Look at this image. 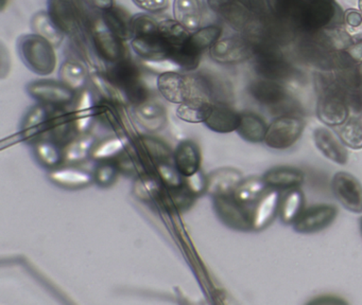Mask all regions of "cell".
<instances>
[{
	"label": "cell",
	"mask_w": 362,
	"mask_h": 305,
	"mask_svg": "<svg viewBox=\"0 0 362 305\" xmlns=\"http://www.w3.org/2000/svg\"><path fill=\"white\" fill-rule=\"evenodd\" d=\"M243 180V174L238 169H218L207 177L206 192L215 197L232 195Z\"/></svg>",
	"instance_id": "ffe728a7"
},
{
	"label": "cell",
	"mask_w": 362,
	"mask_h": 305,
	"mask_svg": "<svg viewBox=\"0 0 362 305\" xmlns=\"http://www.w3.org/2000/svg\"><path fill=\"white\" fill-rule=\"evenodd\" d=\"M359 8H360V11H361V13H362V0H359Z\"/></svg>",
	"instance_id": "e7e4bbea"
},
{
	"label": "cell",
	"mask_w": 362,
	"mask_h": 305,
	"mask_svg": "<svg viewBox=\"0 0 362 305\" xmlns=\"http://www.w3.org/2000/svg\"><path fill=\"white\" fill-rule=\"evenodd\" d=\"M345 54L356 63H362V40L361 42H355V44H351L345 49Z\"/></svg>",
	"instance_id": "680465c9"
},
{
	"label": "cell",
	"mask_w": 362,
	"mask_h": 305,
	"mask_svg": "<svg viewBox=\"0 0 362 305\" xmlns=\"http://www.w3.org/2000/svg\"><path fill=\"white\" fill-rule=\"evenodd\" d=\"M31 25L35 34L47 40L54 48L62 44L64 33L56 25L48 12H39L33 17Z\"/></svg>",
	"instance_id": "1f68e13d"
},
{
	"label": "cell",
	"mask_w": 362,
	"mask_h": 305,
	"mask_svg": "<svg viewBox=\"0 0 362 305\" xmlns=\"http://www.w3.org/2000/svg\"><path fill=\"white\" fill-rule=\"evenodd\" d=\"M303 1H309V0H303Z\"/></svg>",
	"instance_id": "003e7915"
},
{
	"label": "cell",
	"mask_w": 362,
	"mask_h": 305,
	"mask_svg": "<svg viewBox=\"0 0 362 305\" xmlns=\"http://www.w3.org/2000/svg\"><path fill=\"white\" fill-rule=\"evenodd\" d=\"M18 49L23 61L29 69L40 76L52 73L57 67L54 47L37 34H28L18 40Z\"/></svg>",
	"instance_id": "3957f363"
},
{
	"label": "cell",
	"mask_w": 362,
	"mask_h": 305,
	"mask_svg": "<svg viewBox=\"0 0 362 305\" xmlns=\"http://www.w3.org/2000/svg\"><path fill=\"white\" fill-rule=\"evenodd\" d=\"M339 138L345 146L353 150L362 148V119L359 116H349L339 128Z\"/></svg>",
	"instance_id": "7bdbcfd3"
},
{
	"label": "cell",
	"mask_w": 362,
	"mask_h": 305,
	"mask_svg": "<svg viewBox=\"0 0 362 305\" xmlns=\"http://www.w3.org/2000/svg\"><path fill=\"white\" fill-rule=\"evenodd\" d=\"M235 0H206L207 6L214 12L222 13L228 8Z\"/></svg>",
	"instance_id": "91938a15"
},
{
	"label": "cell",
	"mask_w": 362,
	"mask_h": 305,
	"mask_svg": "<svg viewBox=\"0 0 362 305\" xmlns=\"http://www.w3.org/2000/svg\"><path fill=\"white\" fill-rule=\"evenodd\" d=\"M360 231H361L362 234V217L360 218Z\"/></svg>",
	"instance_id": "03108f58"
},
{
	"label": "cell",
	"mask_w": 362,
	"mask_h": 305,
	"mask_svg": "<svg viewBox=\"0 0 362 305\" xmlns=\"http://www.w3.org/2000/svg\"><path fill=\"white\" fill-rule=\"evenodd\" d=\"M35 155L46 167H56L64 160V148L50 139H42L35 143Z\"/></svg>",
	"instance_id": "ab89813d"
},
{
	"label": "cell",
	"mask_w": 362,
	"mask_h": 305,
	"mask_svg": "<svg viewBox=\"0 0 362 305\" xmlns=\"http://www.w3.org/2000/svg\"><path fill=\"white\" fill-rule=\"evenodd\" d=\"M141 150L136 148H128L116 158V165L122 173L128 176H139L146 174V158L144 159Z\"/></svg>",
	"instance_id": "d6a6232c"
},
{
	"label": "cell",
	"mask_w": 362,
	"mask_h": 305,
	"mask_svg": "<svg viewBox=\"0 0 362 305\" xmlns=\"http://www.w3.org/2000/svg\"><path fill=\"white\" fill-rule=\"evenodd\" d=\"M8 0H1V8H5L6 4H7Z\"/></svg>",
	"instance_id": "be15d7a7"
},
{
	"label": "cell",
	"mask_w": 362,
	"mask_h": 305,
	"mask_svg": "<svg viewBox=\"0 0 362 305\" xmlns=\"http://www.w3.org/2000/svg\"><path fill=\"white\" fill-rule=\"evenodd\" d=\"M50 180L58 186L67 189H80L88 186L94 179V175L76 167L57 169L49 174Z\"/></svg>",
	"instance_id": "f1b7e54d"
},
{
	"label": "cell",
	"mask_w": 362,
	"mask_h": 305,
	"mask_svg": "<svg viewBox=\"0 0 362 305\" xmlns=\"http://www.w3.org/2000/svg\"><path fill=\"white\" fill-rule=\"evenodd\" d=\"M196 88L200 90L201 95L206 97L213 103L228 104L230 92L228 85L224 80L211 72H200L198 76L192 78Z\"/></svg>",
	"instance_id": "44dd1931"
},
{
	"label": "cell",
	"mask_w": 362,
	"mask_h": 305,
	"mask_svg": "<svg viewBox=\"0 0 362 305\" xmlns=\"http://www.w3.org/2000/svg\"><path fill=\"white\" fill-rule=\"evenodd\" d=\"M305 198L302 191L298 188L290 189L289 192L281 199L279 216L285 224H293L298 216L304 211Z\"/></svg>",
	"instance_id": "e575fe53"
},
{
	"label": "cell",
	"mask_w": 362,
	"mask_h": 305,
	"mask_svg": "<svg viewBox=\"0 0 362 305\" xmlns=\"http://www.w3.org/2000/svg\"><path fill=\"white\" fill-rule=\"evenodd\" d=\"M71 114L78 133H86L96 119V104H94L88 92H84L81 95Z\"/></svg>",
	"instance_id": "836d02e7"
},
{
	"label": "cell",
	"mask_w": 362,
	"mask_h": 305,
	"mask_svg": "<svg viewBox=\"0 0 362 305\" xmlns=\"http://www.w3.org/2000/svg\"><path fill=\"white\" fill-rule=\"evenodd\" d=\"M201 152L192 141H184L175 152V165L183 176H189L200 169Z\"/></svg>",
	"instance_id": "484cf974"
},
{
	"label": "cell",
	"mask_w": 362,
	"mask_h": 305,
	"mask_svg": "<svg viewBox=\"0 0 362 305\" xmlns=\"http://www.w3.org/2000/svg\"><path fill=\"white\" fill-rule=\"evenodd\" d=\"M76 133L78 131L71 112H65L64 109L57 107L52 110L45 139L52 140L60 145L65 146L75 138Z\"/></svg>",
	"instance_id": "9a60e30c"
},
{
	"label": "cell",
	"mask_w": 362,
	"mask_h": 305,
	"mask_svg": "<svg viewBox=\"0 0 362 305\" xmlns=\"http://www.w3.org/2000/svg\"><path fill=\"white\" fill-rule=\"evenodd\" d=\"M317 114L321 122L328 126H340L349 119V107L344 85L338 80L322 78Z\"/></svg>",
	"instance_id": "6da1fadb"
},
{
	"label": "cell",
	"mask_w": 362,
	"mask_h": 305,
	"mask_svg": "<svg viewBox=\"0 0 362 305\" xmlns=\"http://www.w3.org/2000/svg\"><path fill=\"white\" fill-rule=\"evenodd\" d=\"M313 140H315V146L317 150L327 157L329 160L339 165H345L349 159V152H347L345 144L341 141V139L334 136L332 131L325 127H320L313 133Z\"/></svg>",
	"instance_id": "d6986e66"
},
{
	"label": "cell",
	"mask_w": 362,
	"mask_h": 305,
	"mask_svg": "<svg viewBox=\"0 0 362 305\" xmlns=\"http://www.w3.org/2000/svg\"><path fill=\"white\" fill-rule=\"evenodd\" d=\"M173 16L188 30H198L202 19L200 0H175Z\"/></svg>",
	"instance_id": "4316f807"
},
{
	"label": "cell",
	"mask_w": 362,
	"mask_h": 305,
	"mask_svg": "<svg viewBox=\"0 0 362 305\" xmlns=\"http://www.w3.org/2000/svg\"><path fill=\"white\" fill-rule=\"evenodd\" d=\"M133 4L147 12L158 13L166 10L169 0H132Z\"/></svg>",
	"instance_id": "6f0895ef"
},
{
	"label": "cell",
	"mask_w": 362,
	"mask_h": 305,
	"mask_svg": "<svg viewBox=\"0 0 362 305\" xmlns=\"http://www.w3.org/2000/svg\"><path fill=\"white\" fill-rule=\"evenodd\" d=\"M332 192L343 207L353 213L362 212V184L346 172H339L332 178Z\"/></svg>",
	"instance_id": "52a82bcc"
},
{
	"label": "cell",
	"mask_w": 362,
	"mask_h": 305,
	"mask_svg": "<svg viewBox=\"0 0 362 305\" xmlns=\"http://www.w3.org/2000/svg\"><path fill=\"white\" fill-rule=\"evenodd\" d=\"M131 27H132L134 36L146 35V34L158 33V21L145 13H139V14L132 16Z\"/></svg>",
	"instance_id": "f907efd6"
},
{
	"label": "cell",
	"mask_w": 362,
	"mask_h": 305,
	"mask_svg": "<svg viewBox=\"0 0 362 305\" xmlns=\"http://www.w3.org/2000/svg\"><path fill=\"white\" fill-rule=\"evenodd\" d=\"M48 13L52 20L67 35H77L81 31L82 16L75 0H49Z\"/></svg>",
	"instance_id": "30bf717a"
},
{
	"label": "cell",
	"mask_w": 362,
	"mask_h": 305,
	"mask_svg": "<svg viewBox=\"0 0 362 305\" xmlns=\"http://www.w3.org/2000/svg\"><path fill=\"white\" fill-rule=\"evenodd\" d=\"M52 110L46 105H39L26 114L22 126V135L26 141L37 143L40 140L45 139Z\"/></svg>",
	"instance_id": "2e32d148"
},
{
	"label": "cell",
	"mask_w": 362,
	"mask_h": 305,
	"mask_svg": "<svg viewBox=\"0 0 362 305\" xmlns=\"http://www.w3.org/2000/svg\"><path fill=\"white\" fill-rule=\"evenodd\" d=\"M131 19L132 16L128 12L117 6H113L103 12V23L122 40H130L134 36L131 27Z\"/></svg>",
	"instance_id": "f546056e"
},
{
	"label": "cell",
	"mask_w": 362,
	"mask_h": 305,
	"mask_svg": "<svg viewBox=\"0 0 362 305\" xmlns=\"http://www.w3.org/2000/svg\"><path fill=\"white\" fill-rule=\"evenodd\" d=\"M92 80L94 83L95 88L97 89L99 93L103 95L105 101L111 102V103L116 104V105L122 106L126 104L127 97L124 91L116 86L107 76L103 74L95 73L92 76Z\"/></svg>",
	"instance_id": "b9f144b4"
},
{
	"label": "cell",
	"mask_w": 362,
	"mask_h": 305,
	"mask_svg": "<svg viewBox=\"0 0 362 305\" xmlns=\"http://www.w3.org/2000/svg\"><path fill=\"white\" fill-rule=\"evenodd\" d=\"M158 174L160 181L167 188H177L184 184L183 177L175 165H171L169 162L160 163L158 165Z\"/></svg>",
	"instance_id": "f5cc1de1"
},
{
	"label": "cell",
	"mask_w": 362,
	"mask_h": 305,
	"mask_svg": "<svg viewBox=\"0 0 362 305\" xmlns=\"http://www.w3.org/2000/svg\"><path fill=\"white\" fill-rule=\"evenodd\" d=\"M254 18H269L272 14V6L269 0H236Z\"/></svg>",
	"instance_id": "db71d44e"
},
{
	"label": "cell",
	"mask_w": 362,
	"mask_h": 305,
	"mask_svg": "<svg viewBox=\"0 0 362 305\" xmlns=\"http://www.w3.org/2000/svg\"><path fill=\"white\" fill-rule=\"evenodd\" d=\"M194 195L188 190L185 184L177 188H168L164 194L165 205L169 210L184 211L194 203Z\"/></svg>",
	"instance_id": "bcb514c9"
},
{
	"label": "cell",
	"mask_w": 362,
	"mask_h": 305,
	"mask_svg": "<svg viewBox=\"0 0 362 305\" xmlns=\"http://www.w3.org/2000/svg\"><path fill=\"white\" fill-rule=\"evenodd\" d=\"M94 148L95 138L92 135L82 133L64 146V160L71 163L82 162L92 155Z\"/></svg>",
	"instance_id": "8d00e7d4"
},
{
	"label": "cell",
	"mask_w": 362,
	"mask_h": 305,
	"mask_svg": "<svg viewBox=\"0 0 362 305\" xmlns=\"http://www.w3.org/2000/svg\"><path fill=\"white\" fill-rule=\"evenodd\" d=\"M256 47L243 36L220 38L211 49L209 54L219 64H238L247 61L255 53Z\"/></svg>",
	"instance_id": "5b68a950"
},
{
	"label": "cell",
	"mask_w": 362,
	"mask_h": 305,
	"mask_svg": "<svg viewBox=\"0 0 362 305\" xmlns=\"http://www.w3.org/2000/svg\"><path fill=\"white\" fill-rule=\"evenodd\" d=\"M255 69L262 78L275 82L287 80L293 74L291 66L277 53L271 51L258 52Z\"/></svg>",
	"instance_id": "5bb4252c"
},
{
	"label": "cell",
	"mask_w": 362,
	"mask_h": 305,
	"mask_svg": "<svg viewBox=\"0 0 362 305\" xmlns=\"http://www.w3.org/2000/svg\"><path fill=\"white\" fill-rule=\"evenodd\" d=\"M262 178L268 188L288 190L298 188L304 181V174L296 167H277L267 171Z\"/></svg>",
	"instance_id": "cb8c5ba5"
},
{
	"label": "cell",
	"mask_w": 362,
	"mask_h": 305,
	"mask_svg": "<svg viewBox=\"0 0 362 305\" xmlns=\"http://www.w3.org/2000/svg\"><path fill=\"white\" fill-rule=\"evenodd\" d=\"M202 55L194 50L186 42L185 44H181V46L171 48L169 61H173L175 65L179 66L182 69L194 70L198 68Z\"/></svg>",
	"instance_id": "f6af8a7d"
},
{
	"label": "cell",
	"mask_w": 362,
	"mask_h": 305,
	"mask_svg": "<svg viewBox=\"0 0 362 305\" xmlns=\"http://www.w3.org/2000/svg\"><path fill=\"white\" fill-rule=\"evenodd\" d=\"M141 150L148 156V159L156 165L168 162L171 158V152L166 144L160 140L151 137L143 138L141 141Z\"/></svg>",
	"instance_id": "7dc6e473"
},
{
	"label": "cell",
	"mask_w": 362,
	"mask_h": 305,
	"mask_svg": "<svg viewBox=\"0 0 362 305\" xmlns=\"http://www.w3.org/2000/svg\"><path fill=\"white\" fill-rule=\"evenodd\" d=\"M267 188L264 178L250 177L240 182L233 195L243 205H249L257 203L267 192Z\"/></svg>",
	"instance_id": "d590c367"
},
{
	"label": "cell",
	"mask_w": 362,
	"mask_h": 305,
	"mask_svg": "<svg viewBox=\"0 0 362 305\" xmlns=\"http://www.w3.org/2000/svg\"><path fill=\"white\" fill-rule=\"evenodd\" d=\"M158 88L160 95L175 104H182L187 101L192 95L194 83L192 78L175 71H165L158 76Z\"/></svg>",
	"instance_id": "8fae6325"
},
{
	"label": "cell",
	"mask_w": 362,
	"mask_h": 305,
	"mask_svg": "<svg viewBox=\"0 0 362 305\" xmlns=\"http://www.w3.org/2000/svg\"><path fill=\"white\" fill-rule=\"evenodd\" d=\"M59 76L61 82L75 92L82 90L88 80L83 66L75 61H64L61 66Z\"/></svg>",
	"instance_id": "f35d334b"
},
{
	"label": "cell",
	"mask_w": 362,
	"mask_h": 305,
	"mask_svg": "<svg viewBox=\"0 0 362 305\" xmlns=\"http://www.w3.org/2000/svg\"><path fill=\"white\" fill-rule=\"evenodd\" d=\"M128 146V140L124 137H112L95 145L92 152L93 158L96 160H110L117 158Z\"/></svg>",
	"instance_id": "ee69618b"
},
{
	"label": "cell",
	"mask_w": 362,
	"mask_h": 305,
	"mask_svg": "<svg viewBox=\"0 0 362 305\" xmlns=\"http://www.w3.org/2000/svg\"><path fill=\"white\" fill-rule=\"evenodd\" d=\"M267 131L268 125L257 114L253 112L240 114V123L237 131L243 139L251 143H259L266 139Z\"/></svg>",
	"instance_id": "83f0119b"
},
{
	"label": "cell",
	"mask_w": 362,
	"mask_h": 305,
	"mask_svg": "<svg viewBox=\"0 0 362 305\" xmlns=\"http://www.w3.org/2000/svg\"><path fill=\"white\" fill-rule=\"evenodd\" d=\"M279 205L281 196L279 190L271 189L267 191L256 203L252 212V229L259 231L267 228L274 220L277 212H279Z\"/></svg>",
	"instance_id": "e0dca14e"
},
{
	"label": "cell",
	"mask_w": 362,
	"mask_h": 305,
	"mask_svg": "<svg viewBox=\"0 0 362 305\" xmlns=\"http://www.w3.org/2000/svg\"><path fill=\"white\" fill-rule=\"evenodd\" d=\"M184 184L187 186L188 190L194 195L199 196L205 192L207 189V178L205 177L204 174L199 169L196 173L192 175L186 176Z\"/></svg>",
	"instance_id": "9f6ffc18"
},
{
	"label": "cell",
	"mask_w": 362,
	"mask_h": 305,
	"mask_svg": "<svg viewBox=\"0 0 362 305\" xmlns=\"http://www.w3.org/2000/svg\"><path fill=\"white\" fill-rule=\"evenodd\" d=\"M90 2L95 8H99L103 12L110 10L114 6V0H90Z\"/></svg>",
	"instance_id": "94428289"
},
{
	"label": "cell",
	"mask_w": 362,
	"mask_h": 305,
	"mask_svg": "<svg viewBox=\"0 0 362 305\" xmlns=\"http://www.w3.org/2000/svg\"><path fill=\"white\" fill-rule=\"evenodd\" d=\"M354 83L362 90V63L356 67L355 72H354Z\"/></svg>",
	"instance_id": "6125c7cd"
},
{
	"label": "cell",
	"mask_w": 362,
	"mask_h": 305,
	"mask_svg": "<svg viewBox=\"0 0 362 305\" xmlns=\"http://www.w3.org/2000/svg\"><path fill=\"white\" fill-rule=\"evenodd\" d=\"M28 92L33 99L54 107L71 103L75 99L76 93L62 82L50 80L31 83L28 86Z\"/></svg>",
	"instance_id": "9c48e42d"
},
{
	"label": "cell",
	"mask_w": 362,
	"mask_h": 305,
	"mask_svg": "<svg viewBox=\"0 0 362 305\" xmlns=\"http://www.w3.org/2000/svg\"><path fill=\"white\" fill-rule=\"evenodd\" d=\"M240 114L226 103H214L213 109L205 124L216 133H228L237 131Z\"/></svg>",
	"instance_id": "7402d4cb"
},
{
	"label": "cell",
	"mask_w": 362,
	"mask_h": 305,
	"mask_svg": "<svg viewBox=\"0 0 362 305\" xmlns=\"http://www.w3.org/2000/svg\"><path fill=\"white\" fill-rule=\"evenodd\" d=\"M117 106L111 102L101 101L96 104V119L107 128L118 131L122 127V119Z\"/></svg>",
	"instance_id": "c3c4849f"
},
{
	"label": "cell",
	"mask_w": 362,
	"mask_h": 305,
	"mask_svg": "<svg viewBox=\"0 0 362 305\" xmlns=\"http://www.w3.org/2000/svg\"><path fill=\"white\" fill-rule=\"evenodd\" d=\"M222 29L219 25H209L199 28L188 38L187 44L197 52L203 53L209 50L221 37Z\"/></svg>",
	"instance_id": "74e56055"
},
{
	"label": "cell",
	"mask_w": 362,
	"mask_h": 305,
	"mask_svg": "<svg viewBox=\"0 0 362 305\" xmlns=\"http://www.w3.org/2000/svg\"><path fill=\"white\" fill-rule=\"evenodd\" d=\"M215 209L220 220L230 228L243 231L252 229V213L234 195L215 197Z\"/></svg>",
	"instance_id": "8992f818"
},
{
	"label": "cell",
	"mask_w": 362,
	"mask_h": 305,
	"mask_svg": "<svg viewBox=\"0 0 362 305\" xmlns=\"http://www.w3.org/2000/svg\"><path fill=\"white\" fill-rule=\"evenodd\" d=\"M92 38L95 50L103 61L113 64L126 57L124 40L115 35L103 20L95 23Z\"/></svg>",
	"instance_id": "ba28073f"
},
{
	"label": "cell",
	"mask_w": 362,
	"mask_h": 305,
	"mask_svg": "<svg viewBox=\"0 0 362 305\" xmlns=\"http://www.w3.org/2000/svg\"><path fill=\"white\" fill-rule=\"evenodd\" d=\"M296 20L307 31H325L344 25V12L336 0H309L303 1Z\"/></svg>",
	"instance_id": "7a4b0ae2"
},
{
	"label": "cell",
	"mask_w": 362,
	"mask_h": 305,
	"mask_svg": "<svg viewBox=\"0 0 362 305\" xmlns=\"http://www.w3.org/2000/svg\"><path fill=\"white\" fill-rule=\"evenodd\" d=\"M107 76L124 93L141 80V70L132 59L127 56L112 64Z\"/></svg>",
	"instance_id": "603a6c76"
},
{
	"label": "cell",
	"mask_w": 362,
	"mask_h": 305,
	"mask_svg": "<svg viewBox=\"0 0 362 305\" xmlns=\"http://www.w3.org/2000/svg\"><path fill=\"white\" fill-rule=\"evenodd\" d=\"M304 122L296 116H281L268 126L264 143L274 150L291 148L302 136Z\"/></svg>",
	"instance_id": "277c9868"
},
{
	"label": "cell",
	"mask_w": 362,
	"mask_h": 305,
	"mask_svg": "<svg viewBox=\"0 0 362 305\" xmlns=\"http://www.w3.org/2000/svg\"><path fill=\"white\" fill-rule=\"evenodd\" d=\"M336 216L337 209L334 205H313L302 212L293 222V229L300 233L317 232L329 226Z\"/></svg>",
	"instance_id": "7c38bea8"
},
{
	"label": "cell",
	"mask_w": 362,
	"mask_h": 305,
	"mask_svg": "<svg viewBox=\"0 0 362 305\" xmlns=\"http://www.w3.org/2000/svg\"><path fill=\"white\" fill-rule=\"evenodd\" d=\"M136 116L141 124L151 131L162 129L167 119L164 106L151 101L136 106Z\"/></svg>",
	"instance_id": "4dcf8cb0"
},
{
	"label": "cell",
	"mask_w": 362,
	"mask_h": 305,
	"mask_svg": "<svg viewBox=\"0 0 362 305\" xmlns=\"http://www.w3.org/2000/svg\"><path fill=\"white\" fill-rule=\"evenodd\" d=\"M345 31L351 40L356 42L362 40V13L349 8L344 12Z\"/></svg>",
	"instance_id": "816d5d0a"
},
{
	"label": "cell",
	"mask_w": 362,
	"mask_h": 305,
	"mask_svg": "<svg viewBox=\"0 0 362 305\" xmlns=\"http://www.w3.org/2000/svg\"><path fill=\"white\" fill-rule=\"evenodd\" d=\"M134 193L141 201H150L160 195L162 188L158 179L145 174L137 177L134 184Z\"/></svg>",
	"instance_id": "681fc988"
},
{
	"label": "cell",
	"mask_w": 362,
	"mask_h": 305,
	"mask_svg": "<svg viewBox=\"0 0 362 305\" xmlns=\"http://www.w3.org/2000/svg\"><path fill=\"white\" fill-rule=\"evenodd\" d=\"M250 95L264 105L279 107L287 102L286 89L275 80H256L249 86Z\"/></svg>",
	"instance_id": "ac0fdd59"
},
{
	"label": "cell",
	"mask_w": 362,
	"mask_h": 305,
	"mask_svg": "<svg viewBox=\"0 0 362 305\" xmlns=\"http://www.w3.org/2000/svg\"><path fill=\"white\" fill-rule=\"evenodd\" d=\"M118 172H119V169H118L115 162H111L110 160L103 161L96 167L94 179L101 186H109L115 181Z\"/></svg>",
	"instance_id": "11a10c76"
},
{
	"label": "cell",
	"mask_w": 362,
	"mask_h": 305,
	"mask_svg": "<svg viewBox=\"0 0 362 305\" xmlns=\"http://www.w3.org/2000/svg\"><path fill=\"white\" fill-rule=\"evenodd\" d=\"M133 51L148 61H164L170 59L171 47L160 37V33L134 36L131 40Z\"/></svg>",
	"instance_id": "4fadbf2b"
},
{
	"label": "cell",
	"mask_w": 362,
	"mask_h": 305,
	"mask_svg": "<svg viewBox=\"0 0 362 305\" xmlns=\"http://www.w3.org/2000/svg\"><path fill=\"white\" fill-rule=\"evenodd\" d=\"M158 33L171 48L185 44L192 35L189 30L175 19H165L158 23Z\"/></svg>",
	"instance_id": "60d3db41"
},
{
	"label": "cell",
	"mask_w": 362,
	"mask_h": 305,
	"mask_svg": "<svg viewBox=\"0 0 362 305\" xmlns=\"http://www.w3.org/2000/svg\"><path fill=\"white\" fill-rule=\"evenodd\" d=\"M213 102L204 97H192L184 103L180 104L177 109V116L181 120L188 123H202L207 120L211 109Z\"/></svg>",
	"instance_id": "d4e9b609"
}]
</instances>
